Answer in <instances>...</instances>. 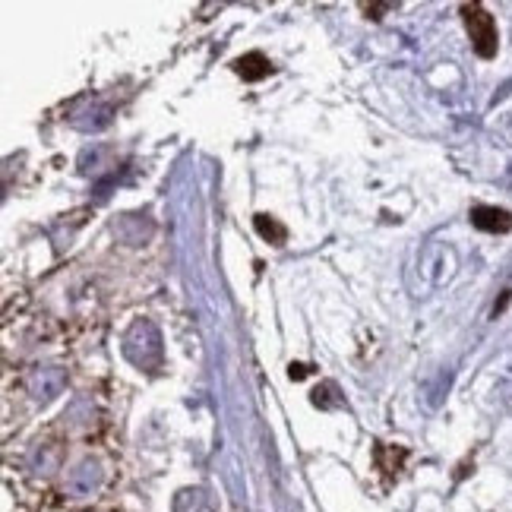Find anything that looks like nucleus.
Masks as SVG:
<instances>
[{
  "mask_svg": "<svg viewBox=\"0 0 512 512\" xmlns=\"http://www.w3.org/2000/svg\"><path fill=\"white\" fill-rule=\"evenodd\" d=\"M462 19H465V29L471 35V45H475L478 57H484V61L497 57L500 35H497L494 16H490L481 4H462Z\"/></svg>",
  "mask_w": 512,
  "mask_h": 512,
  "instance_id": "nucleus-1",
  "label": "nucleus"
},
{
  "mask_svg": "<svg viewBox=\"0 0 512 512\" xmlns=\"http://www.w3.org/2000/svg\"><path fill=\"white\" fill-rule=\"evenodd\" d=\"M471 225L490 234H506L512 228V212L497 209V206H475L471 209Z\"/></svg>",
  "mask_w": 512,
  "mask_h": 512,
  "instance_id": "nucleus-2",
  "label": "nucleus"
},
{
  "mask_svg": "<svg viewBox=\"0 0 512 512\" xmlns=\"http://www.w3.org/2000/svg\"><path fill=\"white\" fill-rule=\"evenodd\" d=\"M231 67H234V73H238V76H244L247 83H260V80H266V76L272 73V64L266 61L260 51L238 57V61H234Z\"/></svg>",
  "mask_w": 512,
  "mask_h": 512,
  "instance_id": "nucleus-3",
  "label": "nucleus"
},
{
  "mask_svg": "<svg viewBox=\"0 0 512 512\" xmlns=\"http://www.w3.org/2000/svg\"><path fill=\"white\" fill-rule=\"evenodd\" d=\"M256 231H260L263 238H266L269 244H275V247H282V244L288 241V231H285V225L275 222L272 215H256Z\"/></svg>",
  "mask_w": 512,
  "mask_h": 512,
  "instance_id": "nucleus-4",
  "label": "nucleus"
}]
</instances>
